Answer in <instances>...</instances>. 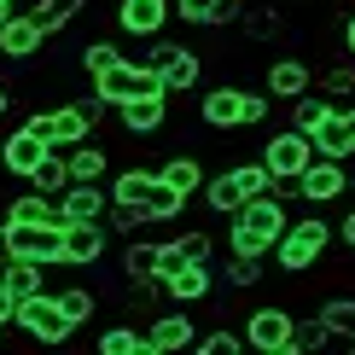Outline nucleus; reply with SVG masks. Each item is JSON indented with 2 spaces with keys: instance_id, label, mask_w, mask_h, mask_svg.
<instances>
[{
  "instance_id": "nucleus-31",
  "label": "nucleus",
  "mask_w": 355,
  "mask_h": 355,
  "mask_svg": "<svg viewBox=\"0 0 355 355\" xmlns=\"http://www.w3.org/2000/svg\"><path fill=\"white\" fill-rule=\"evenodd\" d=\"M29 12H35V24L47 29V35H58V29H70V24L87 12V0H35Z\"/></svg>"
},
{
  "instance_id": "nucleus-33",
  "label": "nucleus",
  "mask_w": 355,
  "mask_h": 355,
  "mask_svg": "<svg viewBox=\"0 0 355 355\" xmlns=\"http://www.w3.org/2000/svg\"><path fill=\"white\" fill-rule=\"evenodd\" d=\"M286 105H291V128H303V135H315V128H320V116L332 111V99L320 94V87H309V94L286 99Z\"/></svg>"
},
{
  "instance_id": "nucleus-21",
  "label": "nucleus",
  "mask_w": 355,
  "mask_h": 355,
  "mask_svg": "<svg viewBox=\"0 0 355 355\" xmlns=\"http://www.w3.org/2000/svg\"><path fill=\"white\" fill-rule=\"evenodd\" d=\"M105 187H94V181H70L64 192H58V216L64 221H105Z\"/></svg>"
},
{
  "instance_id": "nucleus-25",
  "label": "nucleus",
  "mask_w": 355,
  "mask_h": 355,
  "mask_svg": "<svg viewBox=\"0 0 355 355\" xmlns=\"http://www.w3.org/2000/svg\"><path fill=\"white\" fill-rule=\"evenodd\" d=\"M152 181H157V169H152V164H128V169H111V187H105V198H111V204H146Z\"/></svg>"
},
{
  "instance_id": "nucleus-47",
  "label": "nucleus",
  "mask_w": 355,
  "mask_h": 355,
  "mask_svg": "<svg viewBox=\"0 0 355 355\" xmlns=\"http://www.w3.org/2000/svg\"><path fill=\"white\" fill-rule=\"evenodd\" d=\"M12 12H18V0H0V24H6V18H12Z\"/></svg>"
},
{
  "instance_id": "nucleus-9",
  "label": "nucleus",
  "mask_w": 355,
  "mask_h": 355,
  "mask_svg": "<svg viewBox=\"0 0 355 355\" xmlns=\"http://www.w3.org/2000/svg\"><path fill=\"white\" fill-rule=\"evenodd\" d=\"M0 245L6 257H35V262H58V227L53 221H0Z\"/></svg>"
},
{
  "instance_id": "nucleus-2",
  "label": "nucleus",
  "mask_w": 355,
  "mask_h": 355,
  "mask_svg": "<svg viewBox=\"0 0 355 355\" xmlns=\"http://www.w3.org/2000/svg\"><path fill=\"white\" fill-rule=\"evenodd\" d=\"M327 245H332V221L327 216H291L286 233L274 239V257H279L286 274H309L320 257H327Z\"/></svg>"
},
{
  "instance_id": "nucleus-37",
  "label": "nucleus",
  "mask_w": 355,
  "mask_h": 355,
  "mask_svg": "<svg viewBox=\"0 0 355 355\" xmlns=\"http://www.w3.org/2000/svg\"><path fill=\"white\" fill-rule=\"evenodd\" d=\"M94 349L99 355H146V338L135 327H105V332L94 338Z\"/></svg>"
},
{
  "instance_id": "nucleus-39",
  "label": "nucleus",
  "mask_w": 355,
  "mask_h": 355,
  "mask_svg": "<svg viewBox=\"0 0 355 355\" xmlns=\"http://www.w3.org/2000/svg\"><path fill=\"white\" fill-rule=\"evenodd\" d=\"M111 64H123V47H116V41H87L82 47V70L87 76H99V70H111Z\"/></svg>"
},
{
  "instance_id": "nucleus-32",
  "label": "nucleus",
  "mask_w": 355,
  "mask_h": 355,
  "mask_svg": "<svg viewBox=\"0 0 355 355\" xmlns=\"http://www.w3.org/2000/svg\"><path fill=\"white\" fill-rule=\"evenodd\" d=\"M320 320H327L332 344H349L355 349V297H327V303H320Z\"/></svg>"
},
{
  "instance_id": "nucleus-26",
  "label": "nucleus",
  "mask_w": 355,
  "mask_h": 355,
  "mask_svg": "<svg viewBox=\"0 0 355 355\" xmlns=\"http://www.w3.org/2000/svg\"><path fill=\"white\" fill-rule=\"evenodd\" d=\"M204 204H210V210L216 216H233V210H239V204H245V187H239V175H233V169H221V175H204Z\"/></svg>"
},
{
  "instance_id": "nucleus-27",
  "label": "nucleus",
  "mask_w": 355,
  "mask_h": 355,
  "mask_svg": "<svg viewBox=\"0 0 355 355\" xmlns=\"http://www.w3.org/2000/svg\"><path fill=\"white\" fill-rule=\"evenodd\" d=\"M332 344V332H327V320H320V315H291V338H286V349H279V355H315V349H327Z\"/></svg>"
},
{
  "instance_id": "nucleus-23",
  "label": "nucleus",
  "mask_w": 355,
  "mask_h": 355,
  "mask_svg": "<svg viewBox=\"0 0 355 355\" xmlns=\"http://www.w3.org/2000/svg\"><path fill=\"white\" fill-rule=\"evenodd\" d=\"M0 286H6L12 297H35V291L47 286V262H35V257H6V262H0Z\"/></svg>"
},
{
  "instance_id": "nucleus-19",
  "label": "nucleus",
  "mask_w": 355,
  "mask_h": 355,
  "mask_svg": "<svg viewBox=\"0 0 355 355\" xmlns=\"http://www.w3.org/2000/svg\"><path fill=\"white\" fill-rule=\"evenodd\" d=\"M140 338H146V355H169V349H187L192 338H198V327H192V315L175 303L169 315H157L152 332H140Z\"/></svg>"
},
{
  "instance_id": "nucleus-42",
  "label": "nucleus",
  "mask_w": 355,
  "mask_h": 355,
  "mask_svg": "<svg viewBox=\"0 0 355 355\" xmlns=\"http://www.w3.org/2000/svg\"><path fill=\"white\" fill-rule=\"evenodd\" d=\"M192 344H198L204 355H239L245 338H239V332H210V338H192Z\"/></svg>"
},
{
  "instance_id": "nucleus-10",
  "label": "nucleus",
  "mask_w": 355,
  "mask_h": 355,
  "mask_svg": "<svg viewBox=\"0 0 355 355\" xmlns=\"http://www.w3.org/2000/svg\"><path fill=\"white\" fill-rule=\"evenodd\" d=\"M309 140H315V157L349 164V157H355V105H349V99H332V111L320 116V128Z\"/></svg>"
},
{
  "instance_id": "nucleus-17",
  "label": "nucleus",
  "mask_w": 355,
  "mask_h": 355,
  "mask_svg": "<svg viewBox=\"0 0 355 355\" xmlns=\"http://www.w3.org/2000/svg\"><path fill=\"white\" fill-rule=\"evenodd\" d=\"M116 116H123V128H128L135 140L164 135V123H169V94H140V99H123V105H116Z\"/></svg>"
},
{
  "instance_id": "nucleus-12",
  "label": "nucleus",
  "mask_w": 355,
  "mask_h": 355,
  "mask_svg": "<svg viewBox=\"0 0 355 355\" xmlns=\"http://www.w3.org/2000/svg\"><path fill=\"white\" fill-rule=\"evenodd\" d=\"M344 192H349V169L338 164V157H315V164L297 175V198L315 204V210H320V204H338Z\"/></svg>"
},
{
  "instance_id": "nucleus-46",
  "label": "nucleus",
  "mask_w": 355,
  "mask_h": 355,
  "mask_svg": "<svg viewBox=\"0 0 355 355\" xmlns=\"http://www.w3.org/2000/svg\"><path fill=\"white\" fill-rule=\"evenodd\" d=\"M338 41H344V53L355 58V12H349V18H344V24H338Z\"/></svg>"
},
{
  "instance_id": "nucleus-45",
  "label": "nucleus",
  "mask_w": 355,
  "mask_h": 355,
  "mask_svg": "<svg viewBox=\"0 0 355 355\" xmlns=\"http://www.w3.org/2000/svg\"><path fill=\"white\" fill-rule=\"evenodd\" d=\"M338 239H344V250H355V204L338 216Z\"/></svg>"
},
{
  "instance_id": "nucleus-35",
  "label": "nucleus",
  "mask_w": 355,
  "mask_h": 355,
  "mask_svg": "<svg viewBox=\"0 0 355 355\" xmlns=\"http://www.w3.org/2000/svg\"><path fill=\"white\" fill-rule=\"evenodd\" d=\"M187 210V192H175L169 181H152V192H146V221H175Z\"/></svg>"
},
{
  "instance_id": "nucleus-34",
  "label": "nucleus",
  "mask_w": 355,
  "mask_h": 355,
  "mask_svg": "<svg viewBox=\"0 0 355 355\" xmlns=\"http://www.w3.org/2000/svg\"><path fill=\"white\" fill-rule=\"evenodd\" d=\"M233 24H239V35H245V41H274V35H279V24H286V18H279L274 6H245V12H239Z\"/></svg>"
},
{
  "instance_id": "nucleus-5",
  "label": "nucleus",
  "mask_w": 355,
  "mask_h": 355,
  "mask_svg": "<svg viewBox=\"0 0 355 355\" xmlns=\"http://www.w3.org/2000/svg\"><path fill=\"white\" fill-rule=\"evenodd\" d=\"M29 128H35L47 146H58V152L94 140V123H87V111L76 105V99H70V105H41V111H29Z\"/></svg>"
},
{
  "instance_id": "nucleus-48",
  "label": "nucleus",
  "mask_w": 355,
  "mask_h": 355,
  "mask_svg": "<svg viewBox=\"0 0 355 355\" xmlns=\"http://www.w3.org/2000/svg\"><path fill=\"white\" fill-rule=\"evenodd\" d=\"M6 105H12V94H6V87H0V116H6Z\"/></svg>"
},
{
  "instance_id": "nucleus-30",
  "label": "nucleus",
  "mask_w": 355,
  "mask_h": 355,
  "mask_svg": "<svg viewBox=\"0 0 355 355\" xmlns=\"http://www.w3.org/2000/svg\"><path fill=\"white\" fill-rule=\"evenodd\" d=\"M29 187H35V192H47V198H58V192L70 187V164H64V152H58V146H53L47 157H41L35 169H29Z\"/></svg>"
},
{
  "instance_id": "nucleus-28",
  "label": "nucleus",
  "mask_w": 355,
  "mask_h": 355,
  "mask_svg": "<svg viewBox=\"0 0 355 355\" xmlns=\"http://www.w3.org/2000/svg\"><path fill=\"white\" fill-rule=\"evenodd\" d=\"M6 221H53V227H64V216H58V198H47V192H18V198L6 204Z\"/></svg>"
},
{
  "instance_id": "nucleus-8",
  "label": "nucleus",
  "mask_w": 355,
  "mask_h": 355,
  "mask_svg": "<svg viewBox=\"0 0 355 355\" xmlns=\"http://www.w3.org/2000/svg\"><path fill=\"white\" fill-rule=\"evenodd\" d=\"M262 164H268L274 181H297V175L315 164V140H309L303 128H279V135L262 140Z\"/></svg>"
},
{
  "instance_id": "nucleus-36",
  "label": "nucleus",
  "mask_w": 355,
  "mask_h": 355,
  "mask_svg": "<svg viewBox=\"0 0 355 355\" xmlns=\"http://www.w3.org/2000/svg\"><path fill=\"white\" fill-rule=\"evenodd\" d=\"M315 87H320L327 99H349V94H355V58H338V64L315 70Z\"/></svg>"
},
{
  "instance_id": "nucleus-15",
  "label": "nucleus",
  "mask_w": 355,
  "mask_h": 355,
  "mask_svg": "<svg viewBox=\"0 0 355 355\" xmlns=\"http://www.w3.org/2000/svg\"><path fill=\"white\" fill-rule=\"evenodd\" d=\"M210 291H216V274H210V262H181V268H169L164 274V297L169 303H210Z\"/></svg>"
},
{
  "instance_id": "nucleus-43",
  "label": "nucleus",
  "mask_w": 355,
  "mask_h": 355,
  "mask_svg": "<svg viewBox=\"0 0 355 355\" xmlns=\"http://www.w3.org/2000/svg\"><path fill=\"white\" fill-rule=\"evenodd\" d=\"M262 123H268V94L245 87V128H262Z\"/></svg>"
},
{
  "instance_id": "nucleus-4",
  "label": "nucleus",
  "mask_w": 355,
  "mask_h": 355,
  "mask_svg": "<svg viewBox=\"0 0 355 355\" xmlns=\"http://www.w3.org/2000/svg\"><path fill=\"white\" fill-rule=\"evenodd\" d=\"M87 82H94V94L105 99L111 111L123 105V99H140V94H164V82H157V70H152V64H140V58H123V64L99 70V76H87Z\"/></svg>"
},
{
  "instance_id": "nucleus-20",
  "label": "nucleus",
  "mask_w": 355,
  "mask_h": 355,
  "mask_svg": "<svg viewBox=\"0 0 355 355\" xmlns=\"http://www.w3.org/2000/svg\"><path fill=\"white\" fill-rule=\"evenodd\" d=\"M47 41L53 35L35 24V12H12V18L0 24V53H6V58H35Z\"/></svg>"
},
{
  "instance_id": "nucleus-22",
  "label": "nucleus",
  "mask_w": 355,
  "mask_h": 355,
  "mask_svg": "<svg viewBox=\"0 0 355 355\" xmlns=\"http://www.w3.org/2000/svg\"><path fill=\"white\" fill-rule=\"evenodd\" d=\"M245 12V0H175V18L192 29H227Z\"/></svg>"
},
{
  "instance_id": "nucleus-38",
  "label": "nucleus",
  "mask_w": 355,
  "mask_h": 355,
  "mask_svg": "<svg viewBox=\"0 0 355 355\" xmlns=\"http://www.w3.org/2000/svg\"><path fill=\"white\" fill-rule=\"evenodd\" d=\"M53 297H58V309H64V315L76 320V327H87V320H94V309H99L87 286H64V291H53Z\"/></svg>"
},
{
  "instance_id": "nucleus-44",
  "label": "nucleus",
  "mask_w": 355,
  "mask_h": 355,
  "mask_svg": "<svg viewBox=\"0 0 355 355\" xmlns=\"http://www.w3.org/2000/svg\"><path fill=\"white\" fill-rule=\"evenodd\" d=\"M12 320H18V297H12V291H6V286H0V332H6V327H12Z\"/></svg>"
},
{
  "instance_id": "nucleus-6",
  "label": "nucleus",
  "mask_w": 355,
  "mask_h": 355,
  "mask_svg": "<svg viewBox=\"0 0 355 355\" xmlns=\"http://www.w3.org/2000/svg\"><path fill=\"white\" fill-rule=\"evenodd\" d=\"M18 327L29 338H41V344H70V332H76V320L58 309V297L47 286L35 291V297H18Z\"/></svg>"
},
{
  "instance_id": "nucleus-24",
  "label": "nucleus",
  "mask_w": 355,
  "mask_h": 355,
  "mask_svg": "<svg viewBox=\"0 0 355 355\" xmlns=\"http://www.w3.org/2000/svg\"><path fill=\"white\" fill-rule=\"evenodd\" d=\"M64 164H70V181H94V187H105V181H111V152H105V146H94V140L70 146Z\"/></svg>"
},
{
  "instance_id": "nucleus-7",
  "label": "nucleus",
  "mask_w": 355,
  "mask_h": 355,
  "mask_svg": "<svg viewBox=\"0 0 355 355\" xmlns=\"http://www.w3.org/2000/svg\"><path fill=\"white\" fill-rule=\"evenodd\" d=\"M105 245H111L105 221H64L58 227V268H94V262H105Z\"/></svg>"
},
{
  "instance_id": "nucleus-3",
  "label": "nucleus",
  "mask_w": 355,
  "mask_h": 355,
  "mask_svg": "<svg viewBox=\"0 0 355 355\" xmlns=\"http://www.w3.org/2000/svg\"><path fill=\"white\" fill-rule=\"evenodd\" d=\"M140 64H152V70H157V82H164V94H198L204 58L192 53V47H181V41H164V35H157V41H152V53H146Z\"/></svg>"
},
{
  "instance_id": "nucleus-29",
  "label": "nucleus",
  "mask_w": 355,
  "mask_h": 355,
  "mask_svg": "<svg viewBox=\"0 0 355 355\" xmlns=\"http://www.w3.org/2000/svg\"><path fill=\"white\" fill-rule=\"evenodd\" d=\"M157 181H169L175 192H187V198H192V192L204 187V164H198L192 152H175V157H164V164H157Z\"/></svg>"
},
{
  "instance_id": "nucleus-13",
  "label": "nucleus",
  "mask_w": 355,
  "mask_h": 355,
  "mask_svg": "<svg viewBox=\"0 0 355 355\" xmlns=\"http://www.w3.org/2000/svg\"><path fill=\"white\" fill-rule=\"evenodd\" d=\"M198 123H204V128H216V135H233V128H245V87H233V82L204 87V99H198Z\"/></svg>"
},
{
  "instance_id": "nucleus-11",
  "label": "nucleus",
  "mask_w": 355,
  "mask_h": 355,
  "mask_svg": "<svg viewBox=\"0 0 355 355\" xmlns=\"http://www.w3.org/2000/svg\"><path fill=\"white\" fill-rule=\"evenodd\" d=\"M175 18V0H116V29L128 41H157Z\"/></svg>"
},
{
  "instance_id": "nucleus-41",
  "label": "nucleus",
  "mask_w": 355,
  "mask_h": 355,
  "mask_svg": "<svg viewBox=\"0 0 355 355\" xmlns=\"http://www.w3.org/2000/svg\"><path fill=\"white\" fill-rule=\"evenodd\" d=\"M175 250H181V262H210L216 257V239H210V233H175Z\"/></svg>"
},
{
  "instance_id": "nucleus-16",
  "label": "nucleus",
  "mask_w": 355,
  "mask_h": 355,
  "mask_svg": "<svg viewBox=\"0 0 355 355\" xmlns=\"http://www.w3.org/2000/svg\"><path fill=\"white\" fill-rule=\"evenodd\" d=\"M309 87H315V64L297 58V53L274 58L268 76H262V94H268V99H297V94H309Z\"/></svg>"
},
{
  "instance_id": "nucleus-1",
  "label": "nucleus",
  "mask_w": 355,
  "mask_h": 355,
  "mask_svg": "<svg viewBox=\"0 0 355 355\" xmlns=\"http://www.w3.org/2000/svg\"><path fill=\"white\" fill-rule=\"evenodd\" d=\"M286 221H291V204L279 192H257L227 216V250L233 257H268L274 239L286 233Z\"/></svg>"
},
{
  "instance_id": "nucleus-14",
  "label": "nucleus",
  "mask_w": 355,
  "mask_h": 355,
  "mask_svg": "<svg viewBox=\"0 0 355 355\" xmlns=\"http://www.w3.org/2000/svg\"><path fill=\"white\" fill-rule=\"evenodd\" d=\"M286 338H291V309H250V320H245V344L250 349H262V355H279L286 349Z\"/></svg>"
},
{
  "instance_id": "nucleus-40",
  "label": "nucleus",
  "mask_w": 355,
  "mask_h": 355,
  "mask_svg": "<svg viewBox=\"0 0 355 355\" xmlns=\"http://www.w3.org/2000/svg\"><path fill=\"white\" fill-rule=\"evenodd\" d=\"M221 279H227L233 291H250V286L262 279V257H233L227 268H221Z\"/></svg>"
},
{
  "instance_id": "nucleus-18",
  "label": "nucleus",
  "mask_w": 355,
  "mask_h": 355,
  "mask_svg": "<svg viewBox=\"0 0 355 355\" xmlns=\"http://www.w3.org/2000/svg\"><path fill=\"white\" fill-rule=\"evenodd\" d=\"M47 152H53V146L41 140L29 123H24V128H12V135L0 140V164H6V175H18V181H29V169H35Z\"/></svg>"
}]
</instances>
